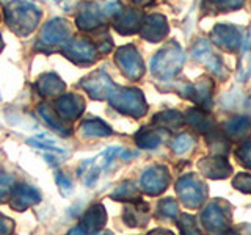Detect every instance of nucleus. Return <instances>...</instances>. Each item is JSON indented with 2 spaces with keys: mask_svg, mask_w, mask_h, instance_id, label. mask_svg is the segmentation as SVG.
Here are the masks:
<instances>
[{
  "mask_svg": "<svg viewBox=\"0 0 251 235\" xmlns=\"http://www.w3.org/2000/svg\"><path fill=\"white\" fill-rule=\"evenodd\" d=\"M107 99L113 108L127 116L141 118L148 110L143 93L135 88H118V86H113Z\"/></svg>",
  "mask_w": 251,
  "mask_h": 235,
  "instance_id": "1",
  "label": "nucleus"
},
{
  "mask_svg": "<svg viewBox=\"0 0 251 235\" xmlns=\"http://www.w3.org/2000/svg\"><path fill=\"white\" fill-rule=\"evenodd\" d=\"M184 63H185V53L179 47L173 46L160 50L155 55L151 63V69L155 77L170 78L179 72L180 68L184 66Z\"/></svg>",
  "mask_w": 251,
  "mask_h": 235,
  "instance_id": "2",
  "label": "nucleus"
},
{
  "mask_svg": "<svg viewBox=\"0 0 251 235\" xmlns=\"http://www.w3.org/2000/svg\"><path fill=\"white\" fill-rule=\"evenodd\" d=\"M176 191L182 204L188 209L201 207L204 199H206V187L193 174H187L184 177H180L176 185Z\"/></svg>",
  "mask_w": 251,
  "mask_h": 235,
  "instance_id": "3",
  "label": "nucleus"
},
{
  "mask_svg": "<svg viewBox=\"0 0 251 235\" xmlns=\"http://www.w3.org/2000/svg\"><path fill=\"white\" fill-rule=\"evenodd\" d=\"M118 154H123V151L120 147L105 149L104 152H100L99 155L94 157V159L83 162L80 164V168H78L77 174L85 180V185H88V187L94 185V182H96V179L99 177V174L108 166L110 163H112V160Z\"/></svg>",
  "mask_w": 251,
  "mask_h": 235,
  "instance_id": "4",
  "label": "nucleus"
},
{
  "mask_svg": "<svg viewBox=\"0 0 251 235\" xmlns=\"http://www.w3.org/2000/svg\"><path fill=\"white\" fill-rule=\"evenodd\" d=\"M170 184V174L165 166H152L143 172L140 179V188L141 191L149 196L162 194L168 188Z\"/></svg>",
  "mask_w": 251,
  "mask_h": 235,
  "instance_id": "5",
  "label": "nucleus"
},
{
  "mask_svg": "<svg viewBox=\"0 0 251 235\" xmlns=\"http://www.w3.org/2000/svg\"><path fill=\"white\" fill-rule=\"evenodd\" d=\"M201 223L210 232H226L229 229V213L218 202H212L202 210Z\"/></svg>",
  "mask_w": 251,
  "mask_h": 235,
  "instance_id": "6",
  "label": "nucleus"
},
{
  "mask_svg": "<svg viewBox=\"0 0 251 235\" xmlns=\"http://www.w3.org/2000/svg\"><path fill=\"white\" fill-rule=\"evenodd\" d=\"M116 61H118V65H120V68L123 69V72L126 74V77H129L130 80H138L145 72L143 61H141L138 52L130 46L123 47V49L118 50Z\"/></svg>",
  "mask_w": 251,
  "mask_h": 235,
  "instance_id": "7",
  "label": "nucleus"
},
{
  "mask_svg": "<svg viewBox=\"0 0 251 235\" xmlns=\"http://www.w3.org/2000/svg\"><path fill=\"white\" fill-rule=\"evenodd\" d=\"M85 107V102L82 97L75 96V94H63V96L55 102V112H57L58 118L63 121H74L82 115Z\"/></svg>",
  "mask_w": 251,
  "mask_h": 235,
  "instance_id": "8",
  "label": "nucleus"
},
{
  "mask_svg": "<svg viewBox=\"0 0 251 235\" xmlns=\"http://www.w3.org/2000/svg\"><path fill=\"white\" fill-rule=\"evenodd\" d=\"M82 86L91 97L105 99V97H108V94L115 85L108 78V75H105L104 72H98V74H93L90 77L83 78Z\"/></svg>",
  "mask_w": 251,
  "mask_h": 235,
  "instance_id": "9",
  "label": "nucleus"
},
{
  "mask_svg": "<svg viewBox=\"0 0 251 235\" xmlns=\"http://www.w3.org/2000/svg\"><path fill=\"white\" fill-rule=\"evenodd\" d=\"M39 201H41V194H39L36 188L25 184H19L14 187L10 204L16 210H25L27 207L35 206Z\"/></svg>",
  "mask_w": 251,
  "mask_h": 235,
  "instance_id": "10",
  "label": "nucleus"
},
{
  "mask_svg": "<svg viewBox=\"0 0 251 235\" xmlns=\"http://www.w3.org/2000/svg\"><path fill=\"white\" fill-rule=\"evenodd\" d=\"M105 218H107V213H105L104 206H100V204L93 206L85 213V216L82 218V224L71 231V234H74V232H82V234L83 232H96L105 224Z\"/></svg>",
  "mask_w": 251,
  "mask_h": 235,
  "instance_id": "11",
  "label": "nucleus"
},
{
  "mask_svg": "<svg viewBox=\"0 0 251 235\" xmlns=\"http://www.w3.org/2000/svg\"><path fill=\"white\" fill-rule=\"evenodd\" d=\"M200 169L204 176L210 179H225L229 176L231 164L226 162L223 157H212V159H204L200 162Z\"/></svg>",
  "mask_w": 251,
  "mask_h": 235,
  "instance_id": "12",
  "label": "nucleus"
},
{
  "mask_svg": "<svg viewBox=\"0 0 251 235\" xmlns=\"http://www.w3.org/2000/svg\"><path fill=\"white\" fill-rule=\"evenodd\" d=\"M212 41L226 50H234L240 46V35L229 25H218L212 31Z\"/></svg>",
  "mask_w": 251,
  "mask_h": 235,
  "instance_id": "13",
  "label": "nucleus"
},
{
  "mask_svg": "<svg viewBox=\"0 0 251 235\" xmlns=\"http://www.w3.org/2000/svg\"><path fill=\"white\" fill-rule=\"evenodd\" d=\"M193 57L204 63L210 70H214L215 74H222V65H220V60L214 55V52L210 50V47L206 41H200L195 46L193 49Z\"/></svg>",
  "mask_w": 251,
  "mask_h": 235,
  "instance_id": "14",
  "label": "nucleus"
},
{
  "mask_svg": "<svg viewBox=\"0 0 251 235\" xmlns=\"http://www.w3.org/2000/svg\"><path fill=\"white\" fill-rule=\"evenodd\" d=\"M38 91L46 97L50 96H57V94L65 91V83H63L57 75L53 74H47L44 75L38 83Z\"/></svg>",
  "mask_w": 251,
  "mask_h": 235,
  "instance_id": "15",
  "label": "nucleus"
},
{
  "mask_svg": "<svg viewBox=\"0 0 251 235\" xmlns=\"http://www.w3.org/2000/svg\"><path fill=\"white\" fill-rule=\"evenodd\" d=\"M80 133L85 138H99L108 137L112 133V129L100 119H88L80 125Z\"/></svg>",
  "mask_w": 251,
  "mask_h": 235,
  "instance_id": "16",
  "label": "nucleus"
},
{
  "mask_svg": "<svg viewBox=\"0 0 251 235\" xmlns=\"http://www.w3.org/2000/svg\"><path fill=\"white\" fill-rule=\"evenodd\" d=\"M167 33V22L162 16H151L146 21L145 28V38L151 39V41H159Z\"/></svg>",
  "mask_w": 251,
  "mask_h": 235,
  "instance_id": "17",
  "label": "nucleus"
},
{
  "mask_svg": "<svg viewBox=\"0 0 251 235\" xmlns=\"http://www.w3.org/2000/svg\"><path fill=\"white\" fill-rule=\"evenodd\" d=\"M154 121H155V124H160L170 130H175V129H179L180 125L184 124V116L179 112H176V110H167V112H162L159 115H155Z\"/></svg>",
  "mask_w": 251,
  "mask_h": 235,
  "instance_id": "18",
  "label": "nucleus"
},
{
  "mask_svg": "<svg viewBox=\"0 0 251 235\" xmlns=\"http://www.w3.org/2000/svg\"><path fill=\"white\" fill-rule=\"evenodd\" d=\"M239 77H240V80H247L248 77H251V30L248 33L245 44H243L240 66H239Z\"/></svg>",
  "mask_w": 251,
  "mask_h": 235,
  "instance_id": "19",
  "label": "nucleus"
},
{
  "mask_svg": "<svg viewBox=\"0 0 251 235\" xmlns=\"http://www.w3.org/2000/svg\"><path fill=\"white\" fill-rule=\"evenodd\" d=\"M250 127H251V124L247 118H235V119H231L225 124V132L234 138H239L242 135H245L250 130Z\"/></svg>",
  "mask_w": 251,
  "mask_h": 235,
  "instance_id": "20",
  "label": "nucleus"
},
{
  "mask_svg": "<svg viewBox=\"0 0 251 235\" xmlns=\"http://www.w3.org/2000/svg\"><path fill=\"white\" fill-rule=\"evenodd\" d=\"M185 118H187V121L190 122L195 129H198L200 132L209 130L210 125H212V122L207 118V115L204 113V112H201V110H196V108L190 110V112H187Z\"/></svg>",
  "mask_w": 251,
  "mask_h": 235,
  "instance_id": "21",
  "label": "nucleus"
},
{
  "mask_svg": "<svg viewBox=\"0 0 251 235\" xmlns=\"http://www.w3.org/2000/svg\"><path fill=\"white\" fill-rule=\"evenodd\" d=\"M39 113L43 115L44 119L49 122L53 129H57L58 132H66V122L61 119V118H57V112L53 108H50L49 105H39Z\"/></svg>",
  "mask_w": 251,
  "mask_h": 235,
  "instance_id": "22",
  "label": "nucleus"
},
{
  "mask_svg": "<svg viewBox=\"0 0 251 235\" xmlns=\"http://www.w3.org/2000/svg\"><path fill=\"white\" fill-rule=\"evenodd\" d=\"M135 141H137V144L143 149H154L160 144L162 138L154 132H145L143 130V132H138V135L135 137Z\"/></svg>",
  "mask_w": 251,
  "mask_h": 235,
  "instance_id": "23",
  "label": "nucleus"
},
{
  "mask_svg": "<svg viewBox=\"0 0 251 235\" xmlns=\"http://www.w3.org/2000/svg\"><path fill=\"white\" fill-rule=\"evenodd\" d=\"M193 144H195V141L190 135H179L175 140V143H173V151H175L177 155H184L190 151Z\"/></svg>",
  "mask_w": 251,
  "mask_h": 235,
  "instance_id": "24",
  "label": "nucleus"
},
{
  "mask_svg": "<svg viewBox=\"0 0 251 235\" xmlns=\"http://www.w3.org/2000/svg\"><path fill=\"white\" fill-rule=\"evenodd\" d=\"M159 213L165 218H175L177 215V204L173 199H162L159 204Z\"/></svg>",
  "mask_w": 251,
  "mask_h": 235,
  "instance_id": "25",
  "label": "nucleus"
},
{
  "mask_svg": "<svg viewBox=\"0 0 251 235\" xmlns=\"http://www.w3.org/2000/svg\"><path fill=\"white\" fill-rule=\"evenodd\" d=\"M237 159L245 168L251 169V140L245 141L239 149H237Z\"/></svg>",
  "mask_w": 251,
  "mask_h": 235,
  "instance_id": "26",
  "label": "nucleus"
},
{
  "mask_svg": "<svg viewBox=\"0 0 251 235\" xmlns=\"http://www.w3.org/2000/svg\"><path fill=\"white\" fill-rule=\"evenodd\" d=\"M13 185V177L6 172L0 171V202H3V199L10 193V188Z\"/></svg>",
  "mask_w": 251,
  "mask_h": 235,
  "instance_id": "27",
  "label": "nucleus"
},
{
  "mask_svg": "<svg viewBox=\"0 0 251 235\" xmlns=\"http://www.w3.org/2000/svg\"><path fill=\"white\" fill-rule=\"evenodd\" d=\"M234 187L239 188L242 193H251V174L242 172L234 179Z\"/></svg>",
  "mask_w": 251,
  "mask_h": 235,
  "instance_id": "28",
  "label": "nucleus"
},
{
  "mask_svg": "<svg viewBox=\"0 0 251 235\" xmlns=\"http://www.w3.org/2000/svg\"><path fill=\"white\" fill-rule=\"evenodd\" d=\"M180 231L185 234H198V227H196L195 218L190 215H184L182 221H180Z\"/></svg>",
  "mask_w": 251,
  "mask_h": 235,
  "instance_id": "29",
  "label": "nucleus"
},
{
  "mask_svg": "<svg viewBox=\"0 0 251 235\" xmlns=\"http://www.w3.org/2000/svg\"><path fill=\"white\" fill-rule=\"evenodd\" d=\"M130 196H135V187H133L132 182H126L123 187H120V188H118V190L115 191L113 198L124 199V198H130Z\"/></svg>",
  "mask_w": 251,
  "mask_h": 235,
  "instance_id": "30",
  "label": "nucleus"
},
{
  "mask_svg": "<svg viewBox=\"0 0 251 235\" xmlns=\"http://www.w3.org/2000/svg\"><path fill=\"white\" fill-rule=\"evenodd\" d=\"M13 229H14V224L11 223V219L0 215V234H11Z\"/></svg>",
  "mask_w": 251,
  "mask_h": 235,
  "instance_id": "31",
  "label": "nucleus"
},
{
  "mask_svg": "<svg viewBox=\"0 0 251 235\" xmlns=\"http://www.w3.org/2000/svg\"><path fill=\"white\" fill-rule=\"evenodd\" d=\"M243 3V0H218V5L223 8H239Z\"/></svg>",
  "mask_w": 251,
  "mask_h": 235,
  "instance_id": "32",
  "label": "nucleus"
},
{
  "mask_svg": "<svg viewBox=\"0 0 251 235\" xmlns=\"http://www.w3.org/2000/svg\"><path fill=\"white\" fill-rule=\"evenodd\" d=\"M57 182H58V187L61 188V191H63V193H65V187L68 188L69 191H71V188H73V187H71V182H69V180H68L66 177H63V176L60 174V172L57 174Z\"/></svg>",
  "mask_w": 251,
  "mask_h": 235,
  "instance_id": "33",
  "label": "nucleus"
}]
</instances>
